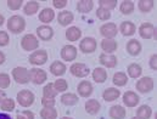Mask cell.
I'll use <instances>...</instances> for the list:
<instances>
[{"mask_svg": "<svg viewBox=\"0 0 157 119\" xmlns=\"http://www.w3.org/2000/svg\"><path fill=\"white\" fill-rule=\"evenodd\" d=\"M25 27H26V23L21 16H12L7 21V28L12 33H20L25 29Z\"/></svg>", "mask_w": 157, "mask_h": 119, "instance_id": "cell-1", "label": "cell"}, {"mask_svg": "<svg viewBox=\"0 0 157 119\" xmlns=\"http://www.w3.org/2000/svg\"><path fill=\"white\" fill-rule=\"evenodd\" d=\"M17 101L21 106L28 107L34 102V95L29 90H22L17 94Z\"/></svg>", "mask_w": 157, "mask_h": 119, "instance_id": "cell-2", "label": "cell"}, {"mask_svg": "<svg viewBox=\"0 0 157 119\" xmlns=\"http://www.w3.org/2000/svg\"><path fill=\"white\" fill-rule=\"evenodd\" d=\"M21 45L25 50L27 51H32V50H36L38 46H39V41L38 39L33 35V34H27L25 35L22 40H21Z\"/></svg>", "mask_w": 157, "mask_h": 119, "instance_id": "cell-3", "label": "cell"}, {"mask_svg": "<svg viewBox=\"0 0 157 119\" xmlns=\"http://www.w3.org/2000/svg\"><path fill=\"white\" fill-rule=\"evenodd\" d=\"M12 76L15 80L20 84H26L29 80V72L25 67H16L12 71Z\"/></svg>", "mask_w": 157, "mask_h": 119, "instance_id": "cell-4", "label": "cell"}, {"mask_svg": "<svg viewBox=\"0 0 157 119\" xmlns=\"http://www.w3.org/2000/svg\"><path fill=\"white\" fill-rule=\"evenodd\" d=\"M136 89L140 92H150L154 89V80L150 77H144L136 83Z\"/></svg>", "mask_w": 157, "mask_h": 119, "instance_id": "cell-5", "label": "cell"}, {"mask_svg": "<svg viewBox=\"0 0 157 119\" xmlns=\"http://www.w3.org/2000/svg\"><path fill=\"white\" fill-rule=\"evenodd\" d=\"M100 32L105 39H112L117 35V26L115 23H106L100 28Z\"/></svg>", "mask_w": 157, "mask_h": 119, "instance_id": "cell-6", "label": "cell"}, {"mask_svg": "<svg viewBox=\"0 0 157 119\" xmlns=\"http://www.w3.org/2000/svg\"><path fill=\"white\" fill-rule=\"evenodd\" d=\"M48 60V54L46 51L44 50H39V51H36L33 52L31 56H29V62L32 65H36V66H39V65H44Z\"/></svg>", "mask_w": 157, "mask_h": 119, "instance_id": "cell-7", "label": "cell"}, {"mask_svg": "<svg viewBox=\"0 0 157 119\" xmlns=\"http://www.w3.org/2000/svg\"><path fill=\"white\" fill-rule=\"evenodd\" d=\"M70 71H71V73L73 74V76H76V77H78V78H84V77H86L88 74H89V68L85 66V65H83V63H75V65H72L71 66V68H70Z\"/></svg>", "mask_w": 157, "mask_h": 119, "instance_id": "cell-8", "label": "cell"}, {"mask_svg": "<svg viewBox=\"0 0 157 119\" xmlns=\"http://www.w3.org/2000/svg\"><path fill=\"white\" fill-rule=\"evenodd\" d=\"M29 79L34 84H43L46 80V73L45 71L39 68H33L29 71Z\"/></svg>", "mask_w": 157, "mask_h": 119, "instance_id": "cell-9", "label": "cell"}, {"mask_svg": "<svg viewBox=\"0 0 157 119\" xmlns=\"http://www.w3.org/2000/svg\"><path fill=\"white\" fill-rule=\"evenodd\" d=\"M155 27L151 23H143L139 28V33L140 37L144 39H151L152 37H155Z\"/></svg>", "mask_w": 157, "mask_h": 119, "instance_id": "cell-10", "label": "cell"}, {"mask_svg": "<svg viewBox=\"0 0 157 119\" xmlns=\"http://www.w3.org/2000/svg\"><path fill=\"white\" fill-rule=\"evenodd\" d=\"M61 57L65 61H73L77 57V49L73 45H66L61 50Z\"/></svg>", "mask_w": 157, "mask_h": 119, "instance_id": "cell-11", "label": "cell"}, {"mask_svg": "<svg viewBox=\"0 0 157 119\" xmlns=\"http://www.w3.org/2000/svg\"><path fill=\"white\" fill-rule=\"evenodd\" d=\"M80 50L83 52H93L95 51L96 49V41L94 38H84V39L80 41V45H79Z\"/></svg>", "mask_w": 157, "mask_h": 119, "instance_id": "cell-12", "label": "cell"}, {"mask_svg": "<svg viewBox=\"0 0 157 119\" xmlns=\"http://www.w3.org/2000/svg\"><path fill=\"white\" fill-rule=\"evenodd\" d=\"M123 102L128 107H134L139 103V96L136 94H134L133 91H127L123 95Z\"/></svg>", "mask_w": 157, "mask_h": 119, "instance_id": "cell-13", "label": "cell"}, {"mask_svg": "<svg viewBox=\"0 0 157 119\" xmlns=\"http://www.w3.org/2000/svg\"><path fill=\"white\" fill-rule=\"evenodd\" d=\"M100 63L106 66L107 68H112L117 65V58L113 55H106V54H101L100 55Z\"/></svg>", "mask_w": 157, "mask_h": 119, "instance_id": "cell-14", "label": "cell"}, {"mask_svg": "<svg viewBox=\"0 0 157 119\" xmlns=\"http://www.w3.org/2000/svg\"><path fill=\"white\" fill-rule=\"evenodd\" d=\"M37 33H38L40 39H43V40L51 39L52 35H54V31H52V28L49 27V26H40V27H38Z\"/></svg>", "mask_w": 157, "mask_h": 119, "instance_id": "cell-15", "label": "cell"}, {"mask_svg": "<svg viewBox=\"0 0 157 119\" xmlns=\"http://www.w3.org/2000/svg\"><path fill=\"white\" fill-rule=\"evenodd\" d=\"M78 92H79V95L83 96V97L90 96L91 92H93V85H91L89 81H85V80L82 81L78 85Z\"/></svg>", "mask_w": 157, "mask_h": 119, "instance_id": "cell-16", "label": "cell"}, {"mask_svg": "<svg viewBox=\"0 0 157 119\" xmlns=\"http://www.w3.org/2000/svg\"><path fill=\"white\" fill-rule=\"evenodd\" d=\"M119 95H121L119 90L115 89V87H110V89H106L104 91L102 97H104L105 101H115L119 97Z\"/></svg>", "mask_w": 157, "mask_h": 119, "instance_id": "cell-17", "label": "cell"}, {"mask_svg": "<svg viewBox=\"0 0 157 119\" xmlns=\"http://www.w3.org/2000/svg\"><path fill=\"white\" fill-rule=\"evenodd\" d=\"M127 50H128V52H129L130 55L136 56V55H139V52L141 51V45H140V43H139L138 40L133 39L127 44Z\"/></svg>", "mask_w": 157, "mask_h": 119, "instance_id": "cell-18", "label": "cell"}, {"mask_svg": "<svg viewBox=\"0 0 157 119\" xmlns=\"http://www.w3.org/2000/svg\"><path fill=\"white\" fill-rule=\"evenodd\" d=\"M57 20H59L61 26H67V24H70L73 21V15L70 11H62V12L59 13Z\"/></svg>", "mask_w": 157, "mask_h": 119, "instance_id": "cell-19", "label": "cell"}, {"mask_svg": "<svg viewBox=\"0 0 157 119\" xmlns=\"http://www.w3.org/2000/svg\"><path fill=\"white\" fill-rule=\"evenodd\" d=\"M50 71H51V73H52L54 76H57V77H59V76H63L65 72H66V66H65L62 62L56 61V62H54V63L51 65Z\"/></svg>", "mask_w": 157, "mask_h": 119, "instance_id": "cell-20", "label": "cell"}, {"mask_svg": "<svg viewBox=\"0 0 157 119\" xmlns=\"http://www.w3.org/2000/svg\"><path fill=\"white\" fill-rule=\"evenodd\" d=\"M110 116L113 119H123L125 117V110L122 106H113L110 110Z\"/></svg>", "mask_w": 157, "mask_h": 119, "instance_id": "cell-21", "label": "cell"}, {"mask_svg": "<svg viewBox=\"0 0 157 119\" xmlns=\"http://www.w3.org/2000/svg\"><path fill=\"white\" fill-rule=\"evenodd\" d=\"M85 110L90 114H96L100 110V103L96 100H89L85 102Z\"/></svg>", "mask_w": 157, "mask_h": 119, "instance_id": "cell-22", "label": "cell"}, {"mask_svg": "<svg viewBox=\"0 0 157 119\" xmlns=\"http://www.w3.org/2000/svg\"><path fill=\"white\" fill-rule=\"evenodd\" d=\"M54 17H55V13H54V11L51 9H44L39 13V20L44 23L51 22L54 20Z\"/></svg>", "mask_w": 157, "mask_h": 119, "instance_id": "cell-23", "label": "cell"}, {"mask_svg": "<svg viewBox=\"0 0 157 119\" xmlns=\"http://www.w3.org/2000/svg\"><path fill=\"white\" fill-rule=\"evenodd\" d=\"M93 78L96 83H104L107 78V72L104 68H95L93 72Z\"/></svg>", "mask_w": 157, "mask_h": 119, "instance_id": "cell-24", "label": "cell"}, {"mask_svg": "<svg viewBox=\"0 0 157 119\" xmlns=\"http://www.w3.org/2000/svg\"><path fill=\"white\" fill-rule=\"evenodd\" d=\"M80 35H82V32H80V29H78L77 27H71L66 32V38L70 40V41L78 40L80 38Z\"/></svg>", "mask_w": 157, "mask_h": 119, "instance_id": "cell-25", "label": "cell"}, {"mask_svg": "<svg viewBox=\"0 0 157 119\" xmlns=\"http://www.w3.org/2000/svg\"><path fill=\"white\" fill-rule=\"evenodd\" d=\"M121 32L123 33V35H133L135 33V26L132 22H123L121 24Z\"/></svg>", "mask_w": 157, "mask_h": 119, "instance_id": "cell-26", "label": "cell"}, {"mask_svg": "<svg viewBox=\"0 0 157 119\" xmlns=\"http://www.w3.org/2000/svg\"><path fill=\"white\" fill-rule=\"evenodd\" d=\"M101 47L107 52H113L117 49V43L113 39H104L101 41Z\"/></svg>", "mask_w": 157, "mask_h": 119, "instance_id": "cell-27", "label": "cell"}, {"mask_svg": "<svg viewBox=\"0 0 157 119\" xmlns=\"http://www.w3.org/2000/svg\"><path fill=\"white\" fill-rule=\"evenodd\" d=\"M61 101H62L63 105L73 106V105H76V103L78 102V97H77V95H75V94H65V95H62Z\"/></svg>", "mask_w": 157, "mask_h": 119, "instance_id": "cell-28", "label": "cell"}, {"mask_svg": "<svg viewBox=\"0 0 157 119\" xmlns=\"http://www.w3.org/2000/svg\"><path fill=\"white\" fill-rule=\"evenodd\" d=\"M143 73V69L139 65L136 63H132L129 67H128V74L132 77V78H139Z\"/></svg>", "mask_w": 157, "mask_h": 119, "instance_id": "cell-29", "label": "cell"}, {"mask_svg": "<svg viewBox=\"0 0 157 119\" xmlns=\"http://www.w3.org/2000/svg\"><path fill=\"white\" fill-rule=\"evenodd\" d=\"M93 1L91 0H82V1H78L77 4V9H78L79 12H89L91 9H93Z\"/></svg>", "mask_w": 157, "mask_h": 119, "instance_id": "cell-30", "label": "cell"}, {"mask_svg": "<svg viewBox=\"0 0 157 119\" xmlns=\"http://www.w3.org/2000/svg\"><path fill=\"white\" fill-rule=\"evenodd\" d=\"M39 9V2L37 1H29L25 6V13L26 15H34Z\"/></svg>", "mask_w": 157, "mask_h": 119, "instance_id": "cell-31", "label": "cell"}, {"mask_svg": "<svg viewBox=\"0 0 157 119\" xmlns=\"http://www.w3.org/2000/svg\"><path fill=\"white\" fill-rule=\"evenodd\" d=\"M40 116H41L43 119H56L57 112L54 108H46V107H44V110H41V112H40Z\"/></svg>", "mask_w": 157, "mask_h": 119, "instance_id": "cell-32", "label": "cell"}, {"mask_svg": "<svg viewBox=\"0 0 157 119\" xmlns=\"http://www.w3.org/2000/svg\"><path fill=\"white\" fill-rule=\"evenodd\" d=\"M138 118L140 119H149L151 117V108L149 107V106H146V105H144V106H141L139 110H138Z\"/></svg>", "mask_w": 157, "mask_h": 119, "instance_id": "cell-33", "label": "cell"}, {"mask_svg": "<svg viewBox=\"0 0 157 119\" xmlns=\"http://www.w3.org/2000/svg\"><path fill=\"white\" fill-rule=\"evenodd\" d=\"M134 11V2L133 1H123L121 4V12L124 15H129Z\"/></svg>", "mask_w": 157, "mask_h": 119, "instance_id": "cell-34", "label": "cell"}, {"mask_svg": "<svg viewBox=\"0 0 157 119\" xmlns=\"http://www.w3.org/2000/svg\"><path fill=\"white\" fill-rule=\"evenodd\" d=\"M43 94H44V97H48V99H54V97L57 95V91L55 90L54 84H48V85L44 87Z\"/></svg>", "mask_w": 157, "mask_h": 119, "instance_id": "cell-35", "label": "cell"}, {"mask_svg": "<svg viewBox=\"0 0 157 119\" xmlns=\"http://www.w3.org/2000/svg\"><path fill=\"white\" fill-rule=\"evenodd\" d=\"M154 7V0H140L139 1V9L143 12H149Z\"/></svg>", "mask_w": 157, "mask_h": 119, "instance_id": "cell-36", "label": "cell"}, {"mask_svg": "<svg viewBox=\"0 0 157 119\" xmlns=\"http://www.w3.org/2000/svg\"><path fill=\"white\" fill-rule=\"evenodd\" d=\"M127 76L124 74V73H122V72H118L116 73L115 76H113V83L118 85V86H123V85H125L127 84Z\"/></svg>", "mask_w": 157, "mask_h": 119, "instance_id": "cell-37", "label": "cell"}, {"mask_svg": "<svg viewBox=\"0 0 157 119\" xmlns=\"http://www.w3.org/2000/svg\"><path fill=\"white\" fill-rule=\"evenodd\" d=\"M1 110L6 111V112L13 111L15 110V102H13V100H11V99L2 100V102H1Z\"/></svg>", "mask_w": 157, "mask_h": 119, "instance_id": "cell-38", "label": "cell"}, {"mask_svg": "<svg viewBox=\"0 0 157 119\" xmlns=\"http://www.w3.org/2000/svg\"><path fill=\"white\" fill-rule=\"evenodd\" d=\"M67 86H68V84H67V81L65 79H59L54 83V87H55V90L57 92H61V91L67 90Z\"/></svg>", "mask_w": 157, "mask_h": 119, "instance_id": "cell-39", "label": "cell"}, {"mask_svg": "<svg viewBox=\"0 0 157 119\" xmlns=\"http://www.w3.org/2000/svg\"><path fill=\"white\" fill-rule=\"evenodd\" d=\"M116 0H100L99 1V4H100V6L102 7V9H105V10H111V9H115L116 7Z\"/></svg>", "mask_w": 157, "mask_h": 119, "instance_id": "cell-40", "label": "cell"}, {"mask_svg": "<svg viewBox=\"0 0 157 119\" xmlns=\"http://www.w3.org/2000/svg\"><path fill=\"white\" fill-rule=\"evenodd\" d=\"M96 16H98L100 20L106 21V20H109V18L111 17V13H110V11H109V10H105V9L100 7V9L96 11Z\"/></svg>", "mask_w": 157, "mask_h": 119, "instance_id": "cell-41", "label": "cell"}, {"mask_svg": "<svg viewBox=\"0 0 157 119\" xmlns=\"http://www.w3.org/2000/svg\"><path fill=\"white\" fill-rule=\"evenodd\" d=\"M10 85V77L5 73H0V89H6Z\"/></svg>", "mask_w": 157, "mask_h": 119, "instance_id": "cell-42", "label": "cell"}, {"mask_svg": "<svg viewBox=\"0 0 157 119\" xmlns=\"http://www.w3.org/2000/svg\"><path fill=\"white\" fill-rule=\"evenodd\" d=\"M22 0H9L7 1V6L11 9V10H18L22 5Z\"/></svg>", "mask_w": 157, "mask_h": 119, "instance_id": "cell-43", "label": "cell"}, {"mask_svg": "<svg viewBox=\"0 0 157 119\" xmlns=\"http://www.w3.org/2000/svg\"><path fill=\"white\" fill-rule=\"evenodd\" d=\"M41 103H43V106L46 107V108H54V106H55V100H54V99L43 97V99H41Z\"/></svg>", "mask_w": 157, "mask_h": 119, "instance_id": "cell-44", "label": "cell"}, {"mask_svg": "<svg viewBox=\"0 0 157 119\" xmlns=\"http://www.w3.org/2000/svg\"><path fill=\"white\" fill-rule=\"evenodd\" d=\"M17 119H34V114L29 111H23L17 113Z\"/></svg>", "mask_w": 157, "mask_h": 119, "instance_id": "cell-45", "label": "cell"}, {"mask_svg": "<svg viewBox=\"0 0 157 119\" xmlns=\"http://www.w3.org/2000/svg\"><path fill=\"white\" fill-rule=\"evenodd\" d=\"M9 43V35L6 32H0V46H5Z\"/></svg>", "mask_w": 157, "mask_h": 119, "instance_id": "cell-46", "label": "cell"}, {"mask_svg": "<svg viewBox=\"0 0 157 119\" xmlns=\"http://www.w3.org/2000/svg\"><path fill=\"white\" fill-rule=\"evenodd\" d=\"M67 0H54L52 1V4H54V6L55 7H57V9H62V7H65L66 5H67Z\"/></svg>", "mask_w": 157, "mask_h": 119, "instance_id": "cell-47", "label": "cell"}, {"mask_svg": "<svg viewBox=\"0 0 157 119\" xmlns=\"http://www.w3.org/2000/svg\"><path fill=\"white\" fill-rule=\"evenodd\" d=\"M150 66L152 69L157 71V55H152L150 58Z\"/></svg>", "mask_w": 157, "mask_h": 119, "instance_id": "cell-48", "label": "cell"}, {"mask_svg": "<svg viewBox=\"0 0 157 119\" xmlns=\"http://www.w3.org/2000/svg\"><path fill=\"white\" fill-rule=\"evenodd\" d=\"M0 119H12L9 114L6 113H0Z\"/></svg>", "mask_w": 157, "mask_h": 119, "instance_id": "cell-49", "label": "cell"}, {"mask_svg": "<svg viewBox=\"0 0 157 119\" xmlns=\"http://www.w3.org/2000/svg\"><path fill=\"white\" fill-rule=\"evenodd\" d=\"M4 61H5V55L0 51V65H2V63H4Z\"/></svg>", "mask_w": 157, "mask_h": 119, "instance_id": "cell-50", "label": "cell"}, {"mask_svg": "<svg viewBox=\"0 0 157 119\" xmlns=\"http://www.w3.org/2000/svg\"><path fill=\"white\" fill-rule=\"evenodd\" d=\"M2 100H5V92L0 90V102H2Z\"/></svg>", "mask_w": 157, "mask_h": 119, "instance_id": "cell-51", "label": "cell"}, {"mask_svg": "<svg viewBox=\"0 0 157 119\" xmlns=\"http://www.w3.org/2000/svg\"><path fill=\"white\" fill-rule=\"evenodd\" d=\"M4 23V16L2 15H0V26Z\"/></svg>", "mask_w": 157, "mask_h": 119, "instance_id": "cell-52", "label": "cell"}, {"mask_svg": "<svg viewBox=\"0 0 157 119\" xmlns=\"http://www.w3.org/2000/svg\"><path fill=\"white\" fill-rule=\"evenodd\" d=\"M61 119H71V118H68V117H63V118H61Z\"/></svg>", "mask_w": 157, "mask_h": 119, "instance_id": "cell-53", "label": "cell"}, {"mask_svg": "<svg viewBox=\"0 0 157 119\" xmlns=\"http://www.w3.org/2000/svg\"><path fill=\"white\" fill-rule=\"evenodd\" d=\"M133 119H140V118H138V117H135V118H133Z\"/></svg>", "mask_w": 157, "mask_h": 119, "instance_id": "cell-54", "label": "cell"}]
</instances>
